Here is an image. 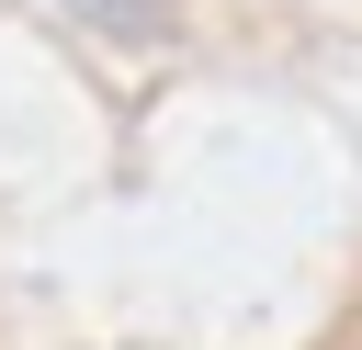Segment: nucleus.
Instances as JSON below:
<instances>
[{
    "label": "nucleus",
    "instance_id": "1",
    "mask_svg": "<svg viewBox=\"0 0 362 350\" xmlns=\"http://www.w3.org/2000/svg\"><path fill=\"white\" fill-rule=\"evenodd\" d=\"M90 34H113V45H158L170 23H181V0H68Z\"/></svg>",
    "mask_w": 362,
    "mask_h": 350
}]
</instances>
